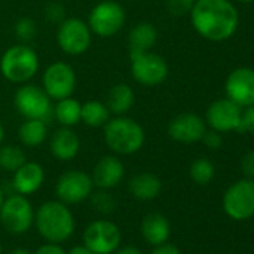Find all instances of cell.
I'll list each match as a JSON object with an SVG mask.
<instances>
[{
	"label": "cell",
	"instance_id": "cell-24",
	"mask_svg": "<svg viewBox=\"0 0 254 254\" xmlns=\"http://www.w3.org/2000/svg\"><path fill=\"white\" fill-rule=\"evenodd\" d=\"M20 142L27 148L42 145L48 138V126L42 120H26L18 129Z\"/></svg>",
	"mask_w": 254,
	"mask_h": 254
},
{
	"label": "cell",
	"instance_id": "cell-36",
	"mask_svg": "<svg viewBox=\"0 0 254 254\" xmlns=\"http://www.w3.org/2000/svg\"><path fill=\"white\" fill-rule=\"evenodd\" d=\"M35 254H66L64 248L60 245V244H56V242H47L44 245H41Z\"/></svg>",
	"mask_w": 254,
	"mask_h": 254
},
{
	"label": "cell",
	"instance_id": "cell-20",
	"mask_svg": "<svg viewBox=\"0 0 254 254\" xmlns=\"http://www.w3.org/2000/svg\"><path fill=\"white\" fill-rule=\"evenodd\" d=\"M141 235L150 245L154 247L168 242L171 236L169 220L160 212H151L145 215L141 223Z\"/></svg>",
	"mask_w": 254,
	"mask_h": 254
},
{
	"label": "cell",
	"instance_id": "cell-16",
	"mask_svg": "<svg viewBox=\"0 0 254 254\" xmlns=\"http://www.w3.org/2000/svg\"><path fill=\"white\" fill-rule=\"evenodd\" d=\"M224 90L227 97L241 108L254 105V69H233L226 78Z\"/></svg>",
	"mask_w": 254,
	"mask_h": 254
},
{
	"label": "cell",
	"instance_id": "cell-11",
	"mask_svg": "<svg viewBox=\"0 0 254 254\" xmlns=\"http://www.w3.org/2000/svg\"><path fill=\"white\" fill-rule=\"evenodd\" d=\"M223 209L233 220H247L254 215V180L244 178L232 184L223 197Z\"/></svg>",
	"mask_w": 254,
	"mask_h": 254
},
{
	"label": "cell",
	"instance_id": "cell-10",
	"mask_svg": "<svg viewBox=\"0 0 254 254\" xmlns=\"http://www.w3.org/2000/svg\"><path fill=\"white\" fill-rule=\"evenodd\" d=\"M121 230L109 220L91 221L84 230V245L94 254H112L121 245Z\"/></svg>",
	"mask_w": 254,
	"mask_h": 254
},
{
	"label": "cell",
	"instance_id": "cell-21",
	"mask_svg": "<svg viewBox=\"0 0 254 254\" xmlns=\"http://www.w3.org/2000/svg\"><path fill=\"white\" fill-rule=\"evenodd\" d=\"M157 39H159V33L154 24L148 21H141L130 29L129 36H127L129 53L151 51L156 47Z\"/></svg>",
	"mask_w": 254,
	"mask_h": 254
},
{
	"label": "cell",
	"instance_id": "cell-32",
	"mask_svg": "<svg viewBox=\"0 0 254 254\" xmlns=\"http://www.w3.org/2000/svg\"><path fill=\"white\" fill-rule=\"evenodd\" d=\"M196 0H166V8L174 17H183L190 14Z\"/></svg>",
	"mask_w": 254,
	"mask_h": 254
},
{
	"label": "cell",
	"instance_id": "cell-28",
	"mask_svg": "<svg viewBox=\"0 0 254 254\" xmlns=\"http://www.w3.org/2000/svg\"><path fill=\"white\" fill-rule=\"evenodd\" d=\"M214 175H215V168L211 163V160H208L205 157L196 159L190 166V177L199 186L209 184L212 181Z\"/></svg>",
	"mask_w": 254,
	"mask_h": 254
},
{
	"label": "cell",
	"instance_id": "cell-15",
	"mask_svg": "<svg viewBox=\"0 0 254 254\" xmlns=\"http://www.w3.org/2000/svg\"><path fill=\"white\" fill-rule=\"evenodd\" d=\"M206 132V123L202 117L193 112H186L174 117L168 126V135L180 144H194L202 141Z\"/></svg>",
	"mask_w": 254,
	"mask_h": 254
},
{
	"label": "cell",
	"instance_id": "cell-34",
	"mask_svg": "<svg viewBox=\"0 0 254 254\" xmlns=\"http://www.w3.org/2000/svg\"><path fill=\"white\" fill-rule=\"evenodd\" d=\"M202 142L206 145V148H209V150H218V148H221V145H223V136H221V133L220 132H215V130H208L206 129V132H205V135H203V138H202Z\"/></svg>",
	"mask_w": 254,
	"mask_h": 254
},
{
	"label": "cell",
	"instance_id": "cell-27",
	"mask_svg": "<svg viewBox=\"0 0 254 254\" xmlns=\"http://www.w3.org/2000/svg\"><path fill=\"white\" fill-rule=\"evenodd\" d=\"M26 153L17 145H3L0 147V169L6 172H15L23 163H26Z\"/></svg>",
	"mask_w": 254,
	"mask_h": 254
},
{
	"label": "cell",
	"instance_id": "cell-30",
	"mask_svg": "<svg viewBox=\"0 0 254 254\" xmlns=\"http://www.w3.org/2000/svg\"><path fill=\"white\" fill-rule=\"evenodd\" d=\"M91 206L94 211L100 214H111L115 209V200L111 193L106 190H100L94 194H91Z\"/></svg>",
	"mask_w": 254,
	"mask_h": 254
},
{
	"label": "cell",
	"instance_id": "cell-6",
	"mask_svg": "<svg viewBox=\"0 0 254 254\" xmlns=\"http://www.w3.org/2000/svg\"><path fill=\"white\" fill-rule=\"evenodd\" d=\"M88 27L99 38H112L126 24V11L115 0H102L88 15Z\"/></svg>",
	"mask_w": 254,
	"mask_h": 254
},
{
	"label": "cell",
	"instance_id": "cell-41",
	"mask_svg": "<svg viewBox=\"0 0 254 254\" xmlns=\"http://www.w3.org/2000/svg\"><path fill=\"white\" fill-rule=\"evenodd\" d=\"M3 139H5V127H3L2 121H0V145H2Z\"/></svg>",
	"mask_w": 254,
	"mask_h": 254
},
{
	"label": "cell",
	"instance_id": "cell-44",
	"mask_svg": "<svg viewBox=\"0 0 254 254\" xmlns=\"http://www.w3.org/2000/svg\"><path fill=\"white\" fill-rule=\"evenodd\" d=\"M3 253V247H2V242H0V254Z\"/></svg>",
	"mask_w": 254,
	"mask_h": 254
},
{
	"label": "cell",
	"instance_id": "cell-18",
	"mask_svg": "<svg viewBox=\"0 0 254 254\" xmlns=\"http://www.w3.org/2000/svg\"><path fill=\"white\" fill-rule=\"evenodd\" d=\"M44 181H45V171L42 165L36 162H26L14 172L12 187L17 193L30 196L42 187Z\"/></svg>",
	"mask_w": 254,
	"mask_h": 254
},
{
	"label": "cell",
	"instance_id": "cell-23",
	"mask_svg": "<svg viewBox=\"0 0 254 254\" xmlns=\"http://www.w3.org/2000/svg\"><path fill=\"white\" fill-rule=\"evenodd\" d=\"M109 112L114 115H126L135 105V91L127 84H115L109 88L106 94V102Z\"/></svg>",
	"mask_w": 254,
	"mask_h": 254
},
{
	"label": "cell",
	"instance_id": "cell-29",
	"mask_svg": "<svg viewBox=\"0 0 254 254\" xmlns=\"http://www.w3.org/2000/svg\"><path fill=\"white\" fill-rule=\"evenodd\" d=\"M14 32H15L17 39H18L21 44H27V42L33 41V38L36 36L38 27H36V23H35L32 18L23 17V18H20V20L15 23Z\"/></svg>",
	"mask_w": 254,
	"mask_h": 254
},
{
	"label": "cell",
	"instance_id": "cell-39",
	"mask_svg": "<svg viewBox=\"0 0 254 254\" xmlns=\"http://www.w3.org/2000/svg\"><path fill=\"white\" fill-rule=\"evenodd\" d=\"M66 254H94L91 250H88L85 245H75L73 248H70Z\"/></svg>",
	"mask_w": 254,
	"mask_h": 254
},
{
	"label": "cell",
	"instance_id": "cell-9",
	"mask_svg": "<svg viewBox=\"0 0 254 254\" xmlns=\"http://www.w3.org/2000/svg\"><path fill=\"white\" fill-rule=\"evenodd\" d=\"M91 30L81 18H64L57 29V45L67 56H81L91 45Z\"/></svg>",
	"mask_w": 254,
	"mask_h": 254
},
{
	"label": "cell",
	"instance_id": "cell-17",
	"mask_svg": "<svg viewBox=\"0 0 254 254\" xmlns=\"http://www.w3.org/2000/svg\"><path fill=\"white\" fill-rule=\"evenodd\" d=\"M124 178V165L117 156H103L93 168L91 180L94 187L100 190H111L117 187Z\"/></svg>",
	"mask_w": 254,
	"mask_h": 254
},
{
	"label": "cell",
	"instance_id": "cell-1",
	"mask_svg": "<svg viewBox=\"0 0 254 254\" xmlns=\"http://www.w3.org/2000/svg\"><path fill=\"white\" fill-rule=\"evenodd\" d=\"M190 21L197 35L211 42L230 39L239 26V14L232 0H196Z\"/></svg>",
	"mask_w": 254,
	"mask_h": 254
},
{
	"label": "cell",
	"instance_id": "cell-3",
	"mask_svg": "<svg viewBox=\"0 0 254 254\" xmlns=\"http://www.w3.org/2000/svg\"><path fill=\"white\" fill-rule=\"evenodd\" d=\"M38 232L47 242H64L75 230V218L66 203L62 200L44 202L35 214Z\"/></svg>",
	"mask_w": 254,
	"mask_h": 254
},
{
	"label": "cell",
	"instance_id": "cell-2",
	"mask_svg": "<svg viewBox=\"0 0 254 254\" xmlns=\"http://www.w3.org/2000/svg\"><path fill=\"white\" fill-rule=\"evenodd\" d=\"M103 139L112 153L130 156L144 147L145 130L136 120L126 115H115L103 126Z\"/></svg>",
	"mask_w": 254,
	"mask_h": 254
},
{
	"label": "cell",
	"instance_id": "cell-33",
	"mask_svg": "<svg viewBox=\"0 0 254 254\" xmlns=\"http://www.w3.org/2000/svg\"><path fill=\"white\" fill-rule=\"evenodd\" d=\"M45 18L51 23H56V24H60L64 18H66V9L62 3H57V2H53V3H48L45 6Z\"/></svg>",
	"mask_w": 254,
	"mask_h": 254
},
{
	"label": "cell",
	"instance_id": "cell-13",
	"mask_svg": "<svg viewBox=\"0 0 254 254\" xmlns=\"http://www.w3.org/2000/svg\"><path fill=\"white\" fill-rule=\"evenodd\" d=\"M93 187L91 175L79 169H72L59 177L56 183V196L66 205H76L91 196Z\"/></svg>",
	"mask_w": 254,
	"mask_h": 254
},
{
	"label": "cell",
	"instance_id": "cell-4",
	"mask_svg": "<svg viewBox=\"0 0 254 254\" xmlns=\"http://www.w3.org/2000/svg\"><path fill=\"white\" fill-rule=\"evenodd\" d=\"M39 70V56L27 44L9 47L0 59V73L12 84L29 82Z\"/></svg>",
	"mask_w": 254,
	"mask_h": 254
},
{
	"label": "cell",
	"instance_id": "cell-35",
	"mask_svg": "<svg viewBox=\"0 0 254 254\" xmlns=\"http://www.w3.org/2000/svg\"><path fill=\"white\" fill-rule=\"evenodd\" d=\"M241 171L245 178H254V151H248L242 156Z\"/></svg>",
	"mask_w": 254,
	"mask_h": 254
},
{
	"label": "cell",
	"instance_id": "cell-37",
	"mask_svg": "<svg viewBox=\"0 0 254 254\" xmlns=\"http://www.w3.org/2000/svg\"><path fill=\"white\" fill-rule=\"evenodd\" d=\"M150 254H181V251L178 250L177 245L163 242V244H160V245H156Z\"/></svg>",
	"mask_w": 254,
	"mask_h": 254
},
{
	"label": "cell",
	"instance_id": "cell-40",
	"mask_svg": "<svg viewBox=\"0 0 254 254\" xmlns=\"http://www.w3.org/2000/svg\"><path fill=\"white\" fill-rule=\"evenodd\" d=\"M8 254H32V253L27 251V250H24V248H15V250L9 251Z\"/></svg>",
	"mask_w": 254,
	"mask_h": 254
},
{
	"label": "cell",
	"instance_id": "cell-7",
	"mask_svg": "<svg viewBox=\"0 0 254 254\" xmlns=\"http://www.w3.org/2000/svg\"><path fill=\"white\" fill-rule=\"evenodd\" d=\"M53 100L44 88L33 84H23L14 96V105L17 111L26 120L48 121L53 117Z\"/></svg>",
	"mask_w": 254,
	"mask_h": 254
},
{
	"label": "cell",
	"instance_id": "cell-14",
	"mask_svg": "<svg viewBox=\"0 0 254 254\" xmlns=\"http://www.w3.org/2000/svg\"><path fill=\"white\" fill-rule=\"evenodd\" d=\"M241 112L242 108L232 102L229 97L218 99L208 106L205 123L206 126H209V129L220 133L236 132L241 120Z\"/></svg>",
	"mask_w": 254,
	"mask_h": 254
},
{
	"label": "cell",
	"instance_id": "cell-25",
	"mask_svg": "<svg viewBox=\"0 0 254 254\" xmlns=\"http://www.w3.org/2000/svg\"><path fill=\"white\" fill-rule=\"evenodd\" d=\"M81 105L76 99L66 97L57 100L56 106L53 108V117L60 123L63 127H73L81 123Z\"/></svg>",
	"mask_w": 254,
	"mask_h": 254
},
{
	"label": "cell",
	"instance_id": "cell-26",
	"mask_svg": "<svg viewBox=\"0 0 254 254\" xmlns=\"http://www.w3.org/2000/svg\"><path fill=\"white\" fill-rule=\"evenodd\" d=\"M111 118V112L103 102L88 100L81 105V121L88 127H103Z\"/></svg>",
	"mask_w": 254,
	"mask_h": 254
},
{
	"label": "cell",
	"instance_id": "cell-19",
	"mask_svg": "<svg viewBox=\"0 0 254 254\" xmlns=\"http://www.w3.org/2000/svg\"><path fill=\"white\" fill-rule=\"evenodd\" d=\"M81 148L79 136L72 130V127H60L50 139V151L60 162L73 160Z\"/></svg>",
	"mask_w": 254,
	"mask_h": 254
},
{
	"label": "cell",
	"instance_id": "cell-5",
	"mask_svg": "<svg viewBox=\"0 0 254 254\" xmlns=\"http://www.w3.org/2000/svg\"><path fill=\"white\" fill-rule=\"evenodd\" d=\"M129 59L132 76L138 84L145 87H157L166 81L169 66L162 56L153 51H141L129 53Z\"/></svg>",
	"mask_w": 254,
	"mask_h": 254
},
{
	"label": "cell",
	"instance_id": "cell-42",
	"mask_svg": "<svg viewBox=\"0 0 254 254\" xmlns=\"http://www.w3.org/2000/svg\"><path fill=\"white\" fill-rule=\"evenodd\" d=\"M3 200H5V194H3V189H2V186H0V208H2Z\"/></svg>",
	"mask_w": 254,
	"mask_h": 254
},
{
	"label": "cell",
	"instance_id": "cell-43",
	"mask_svg": "<svg viewBox=\"0 0 254 254\" xmlns=\"http://www.w3.org/2000/svg\"><path fill=\"white\" fill-rule=\"evenodd\" d=\"M235 2H239V3H253L254 0H235Z\"/></svg>",
	"mask_w": 254,
	"mask_h": 254
},
{
	"label": "cell",
	"instance_id": "cell-22",
	"mask_svg": "<svg viewBox=\"0 0 254 254\" xmlns=\"http://www.w3.org/2000/svg\"><path fill=\"white\" fill-rule=\"evenodd\" d=\"M162 181L151 172H139L129 181V191L138 200H153L162 193Z\"/></svg>",
	"mask_w": 254,
	"mask_h": 254
},
{
	"label": "cell",
	"instance_id": "cell-12",
	"mask_svg": "<svg viewBox=\"0 0 254 254\" xmlns=\"http://www.w3.org/2000/svg\"><path fill=\"white\" fill-rule=\"evenodd\" d=\"M42 88L56 102L73 96L76 88L75 69L64 62L51 63L42 75Z\"/></svg>",
	"mask_w": 254,
	"mask_h": 254
},
{
	"label": "cell",
	"instance_id": "cell-8",
	"mask_svg": "<svg viewBox=\"0 0 254 254\" xmlns=\"http://www.w3.org/2000/svg\"><path fill=\"white\" fill-rule=\"evenodd\" d=\"M0 221L12 235L26 233L35 223V209L27 196L20 193L8 196L0 208Z\"/></svg>",
	"mask_w": 254,
	"mask_h": 254
},
{
	"label": "cell",
	"instance_id": "cell-38",
	"mask_svg": "<svg viewBox=\"0 0 254 254\" xmlns=\"http://www.w3.org/2000/svg\"><path fill=\"white\" fill-rule=\"evenodd\" d=\"M115 254H142V251L133 245H127V247H123V248H118L115 251Z\"/></svg>",
	"mask_w": 254,
	"mask_h": 254
},
{
	"label": "cell",
	"instance_id": "cell-31",
	"mask_svg": "<svg viewBox=\"0 0 254 254\" xmlns=\"http://www.w3.org/2000/svg\"><path fill=\"white\" fill-rule=\"evenodd\" d=\"M236 132L254 135V105L242 108L241 120H239V126H238Z\"/></svg>",
	"mask_w": 254,
	"mask_h": 254
}]
</instances>
